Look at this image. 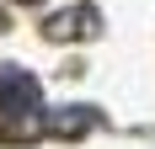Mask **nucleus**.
<instances>
[{"mask_svg": "<svg viewBox=\"0 0 155 149\" xmlns=\"http://www.w3.org/2000/svg\"><path fill=\"white\" fill-rule=\"evenodd\" d=\"M38 106V80L21 69L11 74H0V117H16V122H27V112Z\"/></svg>", "mask_w": 155, "mask_h": 149, "instance_id": "nucleus-1", "label": "nucleus"}, {"mask_svg": "<svg viewBox=\"0 0 155 149\" xmlns=\"http://www.w3.org/2000/svg\"><path fill=\"white\" fill-rule=\"evenodd\" d=\"M96 27H102V21H96L91 5H75V11H64V16L48 21V37H80V32H96Z\"/></svg>", "mask_w": 155, "mask_h": 149, "instance_id": "nucleus-2", "label": "nucleus"}, {"mask_svg": "<svg viewBox=\"0 0 155 149\" xmlns=\"http://www.w3.org/2000/svg\"><path fill=\"white\" fill-rule=\"evenodd\" d=\"M96 112L91 106H75V112H54V117H48V128H54V133H64V138H80L86 133V128H96Z\"/></svg>", "mask_w": 155, "mask_h": 149, "instance_id": "nucleus-3", "label": "nucleus"}, {"mask_svg": "<svg viewBox=\"0 0 155 149\" xmlns=\"http://www.w3.org/2000/svg\"><path fill=\"white\" fill-rule=\"evenodd\" d=\"M21 5H38V0H21Z\"/></svg>", "mask_w": 155, "mask_h": 149, "instance_id": "nucleus-4", "label": "nucleus"}]
</instances>
